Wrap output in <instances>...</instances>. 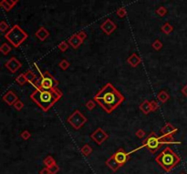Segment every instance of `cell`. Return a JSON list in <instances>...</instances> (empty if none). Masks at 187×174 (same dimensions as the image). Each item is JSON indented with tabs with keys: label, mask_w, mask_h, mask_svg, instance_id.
<instances>
[{
	"label": "cell",
	"mask_w": 187,
	"mask_h": 174,
	"mask_svg": "<svg viewBox=\"0 0 187 174\" xmlns=\"http://www.w3.org/2000/svg\"><path fill=\"white\" fill-rule=\"evenodd\" d=\"M93 99L105 112L110 114L124 101V96L109 82L94 96Z\"/></svg>",
	"instance_id": "obj_1"
},
{
	"label": "cell",
	"mask_w": 187,
	"mask_h": 174,
	"mask_svg": "<svg viewBox=\"0 0 187 174\" xmlns=\"http://www.w3.org/2000/svg\"><path fill=\"white\" fill-rule=\"evenodd\" d=\"M62 91L59 88L52 89H37L32 92L30 98L44 112H47L62 98Z\"/></svg>",
	"instance_id": "obj_2"
},
{
	"label": "cell",
	"mask_w": 187,
	"mask_h": 174,
	"mask_svg": "<svg viewBox=\"0 0 187 174\" xmlns=\"http://www.w3.org/2000/svg\"><path fill=\"white\" fill-rule=\"evenodd\" d=\"M181 159L170 147H166L155 158V161L166 172H170L180 162Z\"/></svg>",
	"instance_id": "obj_3"
},
{
	"label": "cell",
	"mask_w": 187,
	"mask_h": 174,
	"mask_svg": "<svg viewBox=\"0 0 187 174\" xmlns=\"http://www.w3.org/2000/svg\"><path fill=\"white\" fill-rule=\"evenodd\" d=\"M131 154V152H126L123 149L120 148L114 154H112L106 160L105 164L113 172H116L121 167H122L126 164V162L130 159Z\"/></svg>",
	"instance_id": "obj_4"
},
{
	"label": "cell",
	"mask_w": 187,
	"mask_h": 174,
	"mask_svg": "<svg viewBox=\"0 0 187 174\" xmlns=\"http://www.w3.org/2000/svg\"><path fill=\"white\" fill-rule=\"evenodd\" d=\"M28 34L24 31L18 25H15L11 28V29L5 34V38L12 44L14 48H18L24 41L28 38Z\"/></svg>",
	"instance_id": "obj_5"
},
{
	"label": "cell",
	"mask_w": 187,
	"mask_h": 174,
	"mask_svg": "<svg viewBox=\"0 0 187 174\" xmlns=\"http://www.w3.org/2000/svg\"><path fill=\"white\" fill-rule=\"evenodd\" d=\"M162 145H163V144L161 142V136H158L155 132H152V133H150V134L147 136V138L143 141L142 146L140 147V148H138V149H136V150H133V151H136V150H140L141 148H146V149H148V150L151 151V153L154 154V153H155L156 151L161 148ZM133 151H132V152H133Z\"/></svg>",
	"instance_id": "obj_6"
},
{
	"label": "cell",
	"mask_w": 187,
	"mask_h": 174,
	"mask_svg": "<svg viewBox=\"0 0 187 174\" xmlns=\"http://www.w3.org/2000/svg\"><path fill=\"white\" fill-rule=\"evenodd\" d=\"M40 89H52L59 86V81L54 78L48 71H40Z\"/></svg>",
	"instance_id": "obj_7"
},
{
	"label": "cell",
	"mask_w": 187,
	"mask_h": 174,
	"mask_svg": "<svg viewBox=\"0 0 187 174\" xmlns=\"http://www.w3.org/2000/svg\"><path fill=\"white\" fill-rule=\"evenodd\" d=\"M68 123L75 129H79L87 122V118L79 111H75L67 120Z\"/></svg>",
	"instance_id": "obj_8"
},
{
	"label": "cell",
	"mask_w": 187,
	"mask_h": 174,
	"mask_svg": "<svg viewBox=\"0 0 187 174\" xmlns=\"http://www.w3.org/2000/svg\"><path fill=\"white\" fill-rule=\"evenodd\" d=\"M91 139L98 145H101L109 139V135L105 132L104 129H102L101 128H98L91 134Z\"/></svg>",
	"instance_id": "obj_9"
},
{
	"label": "cell",
	"mask_w": 187,
	"mask_h": 174,
	"mask_svg": "<svg viewBox=\"0 0 187 174\" xmlns=\"http://www.w3.org/2000/svg\"><path fill=\"white\" fill-rule=\"evenodd\" d=\"M5 67L6 68H7L11 73H16V71L22 67V64L20 63V61L15 58V57H12L10 58L6 63H5Z\"/></svg>",
	"instance_id": "obj_10"
},
{
	"label": "cell",
	"mask_w": 187,
	"mask_h": 174,
	"mask_svg": "<svg viewBox=\"0 0 187 174\" xmlns=\"http://www.w3.org/2000/svg\"><path fill=\"white\" fill-rule=\"evenodd\" d=\"M117 26L116 24L109 18H107L101 25H100V29L104 32L106 35H110L116 30Z\"/></svg>",
	"instance_id": "obj_11"
},
{
	"label": "cell",
	"mask_w": 187,
	"mask_h": 174,
	"mask_svg": "<svg viewBox=\"0 0 187 174\" xmlns=\"http://www.w3.org/2000/svg\"><path fill=\"white\" fill-rule=\"evenodd\" d=\"M3 100L8 106H14V104L18 100V98L15 92H13L12 90H8L5 95L3 96Z\"/></svg>",
	"instance_id": "obj_12"
},
{
	"label": "cell",
	"mask_w": 187,
	"mask_h": 174,
	"mask_svg": "<svg viewBox=\"0 0 187 174\" xmlns=\"http://www.w3.org/2000/svg\"><path fill=\"white\" fill-rule=\"evenodd\" d=\"M177 131H178V128H175L174 126H172L171 123H166L164 126L161 128L162 135H165V136H172Z\"/></svg>",
	"instance_id": "obj_13"
},
{
	"label": "cell",
	"mask_w": 187,
	"mask_h": 174,
	"mask_svg": "<svg viewBox=\"0 0 187 174\" xmlns=\"http://www.w3.org/2000/svg\"><path fill=\"white\" fill-rule=\"evenodd\" d=\"M68 43L74 48L77 49L79 48V46L83 43V41L79 38V37L78 36V34H73L69 39H68Z\"/></svg>",
	"instance_id": "obj_14"
},
{
	"label": "cell",
	"mask_w": 187,
	"mask_h": 174,
	"mask_svg": "<svg viewBox=\"0 0 187 174\" xmlns=\"http://www.w3.org/2000/svg\"><path fill=\"white\" fill-rule=\"evenodd\" d=\"M127 62L128 64L132 67H136L139 66V64L141 62V59H140V56H138L136 53H133L131 56H130L127 59Z\"/></svg>",
	"instance_id": "obj_15"
},
{
	"label": "cell",
	"mask_w": 187,
	"mask_h": 174,
	"mask_svg": "<svg viewBox=\"0 0 187 174\" xmlns=\"http://www.w3.org/2000/svg\"><path fill=\"white\" fill-rule=\"evenodd\" d=\"M35 35H36V37H37L40 41H45L47 37H48V36H49V32H48V30H47V28H45L44 27H41V28H39L37 30Z\"/></svg>",
	"instance_id": "obj_16"
},
{
	"label": "cell",
	"mask_w": 187,
	"mask_h": 174,
	"mask_svg": "<svg viewBox=\"0 0 187 174\" xmlns=\"http://www.w3.org/2000/svg\"><path fill=\"white\" fill-rule=\"evenodd\" d=\"M140 110L142 111V113H144L145 115L149 114L150 112H152L151 110V104L149 100H144L143 102H141V104L140 105Z\"/></svg>",
	"instance_id": "obj_17"
},
{
	"label": "cell",
	"mask_w": 187,
	"mask_h": 174,
	"mask_svg": "<svg viewBox=\"0 0 187 174\" xmlns=\"http://www.w3.org/2000/svg\"><path fill=\"white\" fill-rule=\"evenodd\" d=\"M157 98H158V100L160 101V102H162V103H166L168 100H169V98H170V95L165 91V90H162L158 96H157Z\"/></svg>",
	"instance_id": "obj_18"
},
{
	"label": "cell",
	"mask_w": 187,
	"mask_h": 174,
	"mask_svg": "<svg viewBox=\"0 0 187 174\" xmlns=\"http://www.w3.org/2000/svg\"><path fill=\"white\" fill-rule=\"evenodd\" d=\"M92 148L89 145V144H85L82 146V148L80 149V151L81 153L83 154V156L85 157H89L91 153H92Z\"/></svg>",
	"instance_id": "obj_19"
},
{
	"label": "cell",
	"mask_w": 187,
	"mask_h": 174,
	"mask_svg": "<svg viewBox=\"0 0 187 174\" xmlns=\"http://www.w3.org/2000/svg\"><path fill=\"white\" fill-rule=\"evenodd\" d=\"M43 163H44V165H45L46 167L49 168V167H51L52 165L56 164V160H55V159L53 158L52 156H47V157H46V158L44 159Z\"/></svg>",
	"instance_id": "obj_20"
},
{
	"label": "cell",
	"mask_w": 187,
	"mask_h": 174,
	"mask_svg": "<svg viewBox=\"0 0 187 174\" xmlns=\"http://www.w3.org/2000/svg\"><path fill=\"white\" fill-rule=\"evenodd\" d=\"M16 83H17L18 85H20V86L25 85V84L28 82V79H27L26 76H25V73H22V74L18 75L16 78Z\"/></svg>",
	"instance_id": "obj_21"
},
{
	"label": "cell",
	"mask_w": 187,
	"mask_h": 174,
	"mask_svg": "<svg viewBox=\"0 0 187 174\" xmlns=\"http://www.w3.org/2000/svg\"><path fill=\"white\" fill-rule=\"evenodd\" d=\"M0 51H1V53L3 54V55H7L8 53H10V51H11V47L8 45V44H7V43H3L2 45H1V47H0Z\"/></svg>",
	"instance_id": "obj_22"
},
{
	"label": "cell",
	"mask_w": 187,
	"mask_h": 174,
	"mask_svg": "<svg viewBox=\"0 0 187 174\" xmlns=\"http://www.w3.org/2000/svg\"><path fill=\"white\" fill-rule=\"evenodd\" d=\"M173 30V28H172V26L170 25L169 23H165L163 27H162V31L163 32L164 34H166V35H169V34H171V32Z\"/></svg>",
	"instance_id": "obj_23"
},
{
	"label": "cell",
	"mask_w": 187,
	"mask_h": 174,
	"mask_svg": "<svg viewBox=\"0 0 187 174\" xmlns=\"http://www.w3.org/2000/svg\"><path fill=\"white\" fill-rule=\"evenodd\" d=\"M25 76H26V78L28 79V82H29V83H30L32 80H34V79L37 78L36 74H35L32 70H27V71L25 72Z\"/></svg>",
	"instance_id": "obj_24"
},
{
	"label": "cell",
	"mask_w": 187,
	"mask_h": 174,
	"mask_svg": "<svg viewBox=\"0 0 187 174\" xmlns=\"http://www.w3.org/2000/svg\"><path fill=\"white\" fill-rule=\"evenodd\" d=\"M11 28H9V25L6 21H1L0 23V30L2 33H7Z\"/></svg>",
	"instance_id": "obj_25"
},
{
	"label": "cell",
	"mask_w": 187,
	"mask_h": 174,
	"mask_svg": "<svg viewBox=\"0 0 187 174\" xmlns=\"http://www.w3.org/2000/svg\"><path fill=\"white\" fill-rule=\"evenodd\" d=\"M0 6H1V7L5 10V11H10L13 7L6 1V0H1V2H0Z\"/></svg>",
	"instance_id": "obj_26"
},
{
	"label": "cell",
	"mask_w": 187,
	"mask_h": 174,
	"mask_svg": "<svg viewBox=\"0 0 187 174\" xmlns=\"http://www.w3.org/2000/svg\"><path fill=\"white\" fill-rule=\"evenodd\" d=\"M69 46V44L67 41H62V42H60V43L59 44L58 48H59L61 52H65L66 50H68Z\"/></svg>",
	"instance_id": "obj_27"
},
{
	"label": "cell",
	"mask_w": 187,
	"mask_h": 174,
	"mask_svg": "<svg viewBox=\"0 0 187 174\" xmlns=\"http://www.w3.org/2000/svg\"><path fill=\"white\" fill-rule=\"evenodd\" d=\"M167 13V9L164 7H160L156 9V14L160 16H164Z\"/></svg>",
	"instance_id": "obj_28"
},
{
	"label": "cell",
	"mask_w": 187,
	"mask_h": 174,
	"mask_svg": "<svg viewBox=\"0 0 187 174\" xmlns=\"http://www.w3.org/2000/svg\"><path fill=\"white\" fill-rule=\"evenodd\" d=\"M85 107H86L89 111H92V110L95 109V107H96V101H95L94 99L89 100V101L85 104Z\"/></svg>",
	"instance_id": "obj_29"
},
{
	"label": "cell",
	"mask_w": 187,
	"mask_h": 174,
	"mask_svg": "<svg viewBox=\"0 0 187 174\" xmlns=\"http://www.w3.org/2000/svg\"><path fill=\"white\" fill-rule=\"evenodd\" d=\"M152 47L154 49H155L156 51H159V50H161V48H163V43L161 42V40L156 39L155 41L152 44Z\"/></svg>",
	"instance_id": "obj_30"
},
{
	"label": "cell",
	"mask_w": 187,
	"mask_h": 174,
	"mask_svg": "<svg viewBox=\"0 0 187 174\" xmlns=\"http://www.w3.org/2000/svg\"><path fill=\"white\" fill-rule=\"evenodd\" d=\"M59 66H60V67L62 70H66V69H68V68L69 67L70 64H69V62L68 60L62 59V60L59 63Z\"/></svg>",
	"instance_id": "obj_31"
},
{
	"label": "cell",
	"mask_w": 187,
	"mask_h": 174,
	"mask_svg": "<svg viewBox=\"0 0 187 174\" xmlns=\"http://www.w3.org/2000/svg\"><path fill=\"white\" fill-rule=\"evenodd\" d=\"M20 137L24 140V141H28V140H29L30 138H31V134H30V132L29 131V130H24L21 134H20Z\"/></svg>",
	"instance_id": "obj_32"
},
{
	"label": "cell",
	"mask_w": 187,
	"mask_h": 174,
	"mask_svg": "<svg viewBox=\"0 0 187 174\" xmlns=\"http://www.w3.org/2000/svg\"><path fill=\"white\" fill-rule=\"evenodd\" d=\"M14 108H15V110H16L17 111H22L23 108H24V103H23L20 99H18L16 103L14 104Z\"/></svg>",
	"instance_id": "obj_33"
},
{
	"label": "cell",
	"mask_w": 187,
	"mask_h": 174,
	"mask_svg": "<svg viewBox=\"0 0 187 174\" xmlns=\"http://www.w3.org/2000/svg\"><path fill=\"white\" fill-rule=\"evenodd\" d=\"M48 169H49L50 174H57L60 172V167H59V165H57V163L54 164V165H52V166L49 167Z\"/></svg>",
	"instance_id": "obj_34"
},
{
	"label": "cell",
	"mask_w": 187,
	"mask_h": 174,
	"mask_svg": "<svg viewBox=\"0 0 187 174\" xmlns=\"http://www.w3.org/2000/svg\"><path fill=\"white\" fill-rule=\"evenodd\" d=\"M116 14L118 15V16H120V17H124L127 15V11H126V9H125L124 7H120L117 11H116Z\"/></svg>",
	"instance_id": "obj_35"
},
{
	"label": "cell",
	"mask_w": 187,
	"mask_h": 174,
	"mask_svg": "<svg viewBox=\"0 0 187 174\" xmlns=\"http://www.w3.org/2000/svg\"><path fill=\"white\" fill-rule=\"evenodd\" d=\"M150 104H151V110H152V112L156 111L159 109V103H158L156 100H152V101H150Z\"/></svg>",
	"instance_id": "obj_36"
},
{
	"label": "cell",
	"mask_w": 187,
	"mask_h": 174,
	"mask_svg": "<svg viewBox=\"0 0 187 174\" xmlns=\"http://www.w3.org/2000/svg\"><path fill=\"white\" fill-rule=\"evenodd\" d=\"M135 135H136V137L137 138H139V139H142V138H144L145 136H146V132L143 130V129H141V128H139L136 132H135Z\"/></svg>",
	"instance_id": "obj_37"
},
{
	"label": "cell",
	"mask_w": 187,
	"mask_h": 174,
	"mask_svg": "<svg viewBox=\"0 0 187 174\" xmlns=\"http://www.w3.org/2000/svg\"><path fill=\"white\" fill-rule=\"evenodd\" d=\"M78 34V36L79 37V38L82 40V41H84L85 39H86V37H87V34L85 33L84 31H80L78 32V33H77Z\"/></svg>",
	"instance_id": "obj_38"
},
{
	"label": "cell",
	"mask_w": 187,
	"mask_h": 174,
	"mask_svg": "<svg viewBox=\"0 0 187 174\" xmlns=\"http://www.w3.org/2000/svg\"><path fill=\"white\" fill-rule=\"evenodd\" d=\"M39 174H50V172H49V169L46 167V168H43L40 172H39Z\"/></svg>",
	"instance_id": "obj_39"
},
{
	"label": "cell",
	"mask_w": 187,
	"mask_h": 174,
	"mask_svg": "<svg viewBox=\"0 0 187 174\" xmlns=\"http://www.w3.org/2000/svg\"><path fill=\"white\" fill-rule=\"evenodd\" d=\"M182 93H183V95L185 96V97H187V84L186 85H185L184 87H183V89H182Z\"/></svg>",
	"instance_id": "obj_40"
},
{
	"label": "cell",
	"mask_w": 187,
	"mask_h": 174,
	"mask_svg": "<svg viewBox=\"0 0 187 174\" xmlns=\"http://www.w3.org/2000/svg\"><path fill=\"white\" fill-rule=\"evenodd\" d=\"M10 1H11V2H12L13 4H15V5H16V3H17V2H18L19 0H10Z\"/></svg>",
	"instance_id": "obj_41"
},
{
	"label": "cell",
	"mask_w": 187,
	"mask_h": 174,
	"mask_svg": "<svg viewBox=\"0 0 187 174\" xmlns=\"http://www.w3.org/2000/svg\"><path fill=\"white\" fill-rule=\"evenodd\" d=\"M181 174H185V173H181Z\"/></svg>",
	"instance_id": "obj_42"
}]
</instances>
